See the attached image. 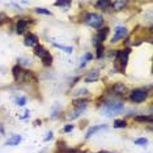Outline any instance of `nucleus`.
Returning a JSON list of instances; mask_svg holds the SVG:
<instances>
[{"instance_id":"f257e3e1","label":"nucleus","mask_w":153,"mask_h":153,"mask_svg":"<svg viewBox=\"0 0 153 153\" xmlns=\"http://www.w3.org/2000/svg\"><path fill=\"white\" fill-rule=\"evenodd\" d=\"M84 21H85V24H88L89 26L94 27V29H100V27H102V25H103V17L98 15V13L89 12L85 15Z\"/></svg>"},{"instance_id":"f03ea898","label":"nucleus","mask_w":153,"mask_h":153,"mask_svg":"<svg viewBox=\"0 0 153 153\" xmlns=\"http://www.w3.org/2000/svg\"><path fill=\"white\" fill-rule=\"evenodd\" d=\"M130 53H131L130 48H124V50H122V51H118L117 58H115V67L119 69L120 72H124V69H126Z\"/></svg>"},{"instance_id":"7ed1b4c3","label":"nucleus","mask_w":153,"mask_h":153,"mask_svg":"<svg viewBox=\"0 0 153 153\" xmlns=\"http://www.w3.org/2000/svg\"><path fill=\"white\" fill-rule=\"evenodd\" d=\"M34 54H36L37 56L41 58V60H42V63L45 65H51L53 64V56H51V54L48 53L43 46H41L39 45V46L34 47Z\"/></svg>"},{"instance_id":"20e7f679","label":"nucleus","mask_w":153,"mask_h":153,"mask_svg":"<svg viewBox=\"0 0 153 153\" xmlns=\"http://www.w3.org/2000/svg\"><path fill=\"white\" fill-rule=\"evenodd\" d=\"M123 103L122 102H111V103H106L105 106L102 107V113L107 117L115 115V114H119L122 110H123Z\"/></svg>"},{"instance_id":"39448f33","label":"nucleus","mask_w":153,"mask_h":153,"mask_svg":"<svg viewBox=\"0 0 153 153\" xmlns=\"http://www.w3.org/2000/svg\"><path fill=\"white\" fill-rule=\"evenodd\" d=\"M147 97H148V93H147L145 89H135V90L131 92L130 98H131L132 102L140 103V102H143V101L147 100Z\"/></svg>"},{"instance_id":"423d86ee","label":"nucleus","mask_w":153,"mask_h":153,"mask_svg":"<svg viewBox=\"0 0 153 153\" xmlns=\"http://www.w3.org/2000/svg\"><path fill=\"white\" fill-rule=\"evenodd\" d=\"M109 27H102V29L100 30L98 33H97V36L93 38V45L97 47L98 45H102V42L106 39V37H107V34H109Z\"/></svg>"},{"instance_id":"0eeeda50","label":"nucleus","mask_w":153,"mask_h":153,"mask_svg":"<svg viewBox=\"0 0 153 153\" xmlns=\"http://www.w3.org/2000/svg\"><path fill=\"white\" fill-rule=\"evenodd\" d=\"M126 36H127V29H126V27H123V26H117L115 30H114V36H113V38H111V42L115 43V42H118L119 39H123V38L126 37Z\"/></svg>"},{"instance_id":"6e6552de","label":"nucleus","mask_w":153,"mask_h":153,"mask_svg":"<svg viewBox=\"0 0 153 153\" xmlns=\"http://www.w3.org/2000/svg\"><path fill=\"white\" fill-rule=\"evenodd\" d=\"M25 45H26V46H29V47L38 46V38H37L36 34H33V33L27 34V36L25 37Z\"/></svg>"},{"instance_id":"1a4fd4ad","label":"nucleus","mask_w":153,"mask_h":153,"mask_svg":"<svg viewBox=\"0 0 153 153\" xmlns=\"http://www.w3.org/2000/svg\"><path fill=\"white\" fill-rule=\"evenodd\" d=\"M107 128V126H105V124H100V126H93V127H90L89 130H88V132H86V135H85V137L86 139H89V137H92L94 134H97L98 131H101V130H106Z\"/></svg>"},{"instance_id":"9d476101","label":"nucleus","mask_w":153,"mask_h":153,"mask_svg":"<svg viewBox=\"0 0 153 153\" xmlns=\"http://www.w3.org/2000/svg\"><path fill=\"white\" fill-rule=\"evenodd\" d=\"M98 79H100V72L94 69V71L88 72V75L84 77V81L85 82H93V81H97Z\"/></svg>"},{"instance_id":"9b49d317","label":"nucleus","mask_w":153,"mask_h":153,"mask_svg":"<svg viewBox=\"0 0 153 153\" xmlns=\"http://www.w3.org/2000/svg\"><path fill=\"white\" fill-rule=\"evenodd\" d=\"M26 27H27V21H25V20H19L16 24V33L22 34L26 30Z\"/></svg>"},{"instance_id":"f8f14e48","label":"nucleus","mask_w":153,"mask_h":153,"mask_svg":"<svg viewBox=\"0 0 153 153\" xmlns=\"http://www.w3.org/2000/svg\"><path fill=\"white\" fill-rule=\"evenodd\" d=\"M21 140H22V137L20 136V135H12L11 137L7 140V143L5 144L7 145H12V147H15V145H19L20 143H21Z\"/></svg>"},{"instance_id":"ddd939ff","label":"nucleus","mask_w":153,"mask_h":153,"mask_svg":"<svg viewBox=\"0 0 153 153\" xmlns=\"http://www.w3.org/2000/svg\"><path fill=\"white\" fill-rule=\"evenodd\" d=\"M113 92L115 93V94H123V93L126 92V85H124L123 82H117V84L113 86Z\"/></svg>"},{"instance_id":"4468645a","label":"nucleus","mask_w":153,"mask_h":153,"mask_svg":"<svg viewBox=\"0 0 153 153\" xmlns=\"http://www.w3.org/2000/svg\"><path fill=\"white\" fill-rule=\"evenodd\" d=\"M127 5V1H123V0H120V1H111V5L114 8V11H122L123 8H126Z\"/></svg>"},{"instance_id":"2eb2a0df","label":"nucleus","mask_w":153,"mask_h":153,"mask_svg":"<svg viewBox=\"0 0 153 153\" xmlns=\"http://www.w3.org/2000/svg\"><path fill=\"white\" fill-rule=\"evenodd\" d=\"M84 110H85L84 107H76V110H74V111H72V113L68 115V119H76V118H79L80 114H81Z\"/></svg>"},{"instance_id":"dca6fc26","label":"nucleus","mask_w":153,"mask_h":153,"mask_svg":"<svg viewBox=\"0 0 153 153\" xmlns=\"http://www.w3.org/2000/svg\"><path fill=\"white\" fill-rule=\"evenodd\" d=\"M110 5H111V1H109V0H100V1L96 3V7L100 9H107Z\"/></svg>"},{"instance_id":"f3484780","label":"nucleus","mask_w":153,"mask_h":153,"mask_svg":"<svg viewBox=\"0 0 153 153\" xmlns=\"http://www.w3.org/2000/svg\"><path fill=\"white\" fill-rule=\"evenodd\" d=\"M135 120L136 122H147V123H152L153 118H152V115H137V117H135Z\"/></svg>"},{"instance_id":"a211bd4d","label":"nucleus","mask_w":153,"mask_h":153,"mask_svg":"<svg viewBox=\"0 0 153 153\" xmlns=\"http://www.w3.org/2000/svg\"><path fill=\"white\" fill-rule=\"evenodd\" d=\"M12 74H13V77H15L16 81H19V77L21 75V65H15L12 68Z\"/></svg>"},{"instance_id":"6ab92c4d","label":"nucleus","mask_w":153,"mask_h":153,"mask_svg":"<svg viewBox=\"0 0 153 153\" xmlns=\"http://www.w3.org/2000/svg\"><path fill=\"white\" fill-rule=\"evenodd\" d=\"M86 103H88V100H84V98H80V100H75L74 101V105L76 106V107H86Z\"/></svg>"},{"instance_id":"aec40b11","label":"nucleus","mask_w":153,"mask_h":153,"mask_svg":"<svg viewBox=\"0 0 153 153\" xmlns=\"http://www.w3.org/2000/svg\"><path fill=\"white\" fill-rule=\"evenodd\" d=\"M54 46L56 47V48H60V50H63L64 53H67V54H71L72 53V47H69V46H64V45H59V43H54Z\"/></svg>"},{"instance_id":"412c9836","label":"nucleus","mask_w":153,"mask_h":153,"mask_svg":"<svg viewBox=\"0 0 153 153\" xmlns=\"http://www.w3.org/2000/svg\"><path fill=\"white\" fill-rule=\"evenodd\" d=\"M126 126H127V122L123 120V119H117L114 122V127L115 128H124Z\"/></svg>"},{"instance_id":"4be33fe9","label":"nucleus","mask_w":153,"mask_h":153,"mask_svg":"<svg viewBox=\"0 0 153 153\" xmlns=\"http://www.w3.org/2000/svg\"><path fill=\"white\" fill-rule=\"evenodd\" d=\"M15 102L17 103V105H20V106H24L26 103V98H25V97H16Z\"/></svg>"},{"instance_id":"5701e85b","label":"nucleus","mask_w":153,"mask_h":153,"mask_svg":"<svg viewBox=\"0 0 153 153\" xmlns=\"http://www.w3.org/2000/svg\"><path fill=\"white\" fill-rule=\"evenodd\" d=\"M37 13H39V15H46V16H51V12L47 11L46 8H37L36 9Z\"/></svg>"},{"instance_id":"b1692460","label":"nucleus","mask_w":153,"mask_h":153,"mask_svg":"<svg viewBox=\"0 0 153 153\" xmlns=\"http://www.w3.org/2000/svg\"><path fill=\"white\" fill-rule=\"evenodd\" d=\"M103 50H105V48H103V45H98V46H97V58H98V59L102 58Z\"/></svg>"},{"instance_id":"393cba45","label":"nucleus","mask_w":153,"mask_h":153,"mask_svg":"<svg viewBox=\"0 0 153 153\" xmlns=\"http://www.w3.org/2000/svg\"><path fill=\"white\" fill-rule=\"evenodd\" d=\"M59 111H60V106L59 105H55L53 107V114H51V118H56L59 115Z\"/></svg>"},{"instance_id":"a878e982","label":"nucleus","mask_w":153,"mask_h":153,"mask_svg":"<svg viewBox=\"0 0 153 153\" xmlns=\"http://www.w3.org/2000/svg\"><path fill=\"white\" fill-rule=\"evenodd\" d=\"M135 144L136 145H145V144H148V140L145 137H140V139H136V140H135Z\"/></svg>"},{"instance_id":"bb28decb","label":"nucleus","mask_w":153,"mask_h":153,"mask_svg":"<svg viewBox=\"0 0 153 153\" xmlns=\"http://www.w3.org/2000/svg\"><path fill=\"white\" fill-rule=\"evenodd\" d=\"M55 5H56V7H65V8H68V7H71V1H56V3H55Z\"/></svg>"},{"instance_id":"cd10ccee","label":"nucleus","mask_w":153,"mask_h":153,"mask_svg":"<svg viewBox=\"0 0 153 153\" xmlns=\"http://www.w3.org/2000/svg\"><path fill=\"white\" fill-rule=\"evenodd\" d=\"M7 21H8V17H7L4 13H0V25H3V24Z\"/></svg>"},{"instance_id":"c85d7f7f","label":"nucleus","mask_w":153,"mask_h":153,"mask_svg":"<svg viewBox=\"0 0 153 153\" xmlns=\"http://www.w3.org/2000/svg\"><path fill=\"white\" fill-rule=\"evenodd\" d=\"M93 59V55L90 54V53H86L85 55H84V62H88V60H92Z\"/></svg>"},{"instance_id":"c756f323","label":"nucleus","mask_w":153,"mask_h":153,"mask_svg":"<svg viewBox=\"0 0 153 153\" xmlns=\"http://www.w3.org/2000/svg\"><path fill=\"white\" fill-rule=\"evenodd\" d=\"M72 130H74V124H67V126H65L64 127V132H69V131H72Z\"/></svg>"},{"instance_id":"7c9ffc66","label":"nucleus","mask_w":153,"mask_h":153,"mask_svg":"<svg viewBox=\"0 0 153 153\" xmlns=\"http://www.w3.org/2000/svg\"><path fill=\"white\" fill-rule=\"evenodd\" d=\"M20 64H30V60H29V59H20ZM19 64V65H20Z\"/></svg>"},{"instance_id":"2f4dec72","label":"nucleus","mask_w":153,"mask_h":153,"mask_svg":"<svg viewBox=\"0 0 153 153\" xmlns=\"http://www.w3.org/2000/svg\"><path fill=\"white\" fill-rule=\"evenodd\" d=\"M51 139H53V132H47V136L45 137V141H48V140H51Z\"/></svg>"},{"instance_id":"473e14b6","label":"nucleus","mask_w":153,"mask_h":153,"mask_svg":"<svg viewBox=\"0 0 153 153\" xmlns=\"http://www.w3.org/2000/svg\"><path fill=\"white\" fill-rule=\"evenodd\" d=\"M86 93H88V90L86 89H80V90H77V93H75V94H86Z\"/></svg>"},{"instance_id":"72a5a7b5","label":"nucleus","mask_w":153,"mask_h":153,"mask_svg":"<svg viewBox=\"0 0 153 153\" xmlns=\"http://www.w3.org/2000/svg\"><path fill=\"white\" fill-rule=\"evenodd\" d=\"M0 132H4V130H3V127H1V124H0Z\"/></svg>"},{"instance_id":"f704fd0d","label":"nucleus","mask_w":153,"mask_h":153,"mask_svg":"<svg viewBox=\"0 0 153 153\" xmlns=\"http://www.w3.org/2000/svg\"><path fill=\"white\" fill-rule=\"evenodd\" d=\"M103 153H107V152H103Z\"/></svg>"}]
</instances>
